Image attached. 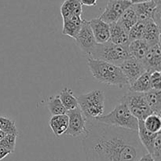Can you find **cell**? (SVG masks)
<instances>
[{
  "mask_svg": "<svg viewBox=\"0 0 161 161\" xmlns=\"http://www.w3.org/2000/svg\"><path fill=\"white\" fill-rule=\"evenodd\" d=\"M86 128L82 142L86 161H137L147 153L138 130L87 119Z\"/></svg>",
  "mask_w": 161,
  "mask_h": 161,
  "instance_id": "obj_1",
  "label": "cell"
},
{
  "mask_svg": "<svg viewBox=\"0 0 161 161\" xmlns=\"http://www.w3.org/2000/svg\"><path fill=\"white\" fill-rule=\"evenodd\" d=\"M87 65L93 76L99 83L119 88L129 85L125 75L116 64L102 60L88 58Z\"/></svg>",
  "mask_w": 161,
  "mask_h": 161,
  "instance_id": "obj_2",
  "label": "cell"
},
{
  "mask_svg": "<svg viewBox=\"0 0 161 161\" xmlns=\"http://www.w3.org/2000/svg\"><path fill=\"white\" fill-rule=\"evenodd\" d=\"M96 120L107 125L138 130V119L130 113L127 103L123 98L109 113L103 114Z\"/></svg>",
  "mask_w": 161,
  "mask_h": 161,
  "instance_id": "obj_3",
  "label": "cell"
},
{
  "mask_svg": "<svg viewBox=\"0 0 161 161\" xmlns=\"http://www.w3.org/2000/svg\"><path fill=\"white\" fill-rule=\"evenodd\" d=\"M89 58L119 65L121 62L131 57L128 51V45H119L109 40L104 43H97Z\"/></svg>",
  "mask_w": 161,
  "mask_h": 161,
  "instance_id": "obj_4",
  "label": "cell"
},
{
  "mask_svg": "<svg viewBox=\"0 0 161 161\" xmlns=\"http://www.w3.org/2000/svg\"><path fill=\"white\" fill-rule=\"evenodd\" d=\"M105 94L100 90H94L77 97L79 108L87 119H96L104 114Z\"/></svg>",
  "mask_w": 161,
  "mask_h": 161,
  "instance_id": "obj_5",
  "label": "cell"
},
{
  "mask_svg": "<svg viewBox=\"0 0 161 161\" xmlns=\"http://www.w3.org/2000/svg\"><path fill=\"white\" fill-rule=\"evenodd\" d=\"M122 98L127 103L130 113L138 120H144L147 116L153 113L146 102L144 93L129 91Z\"/></svg>",
  "mask_w": 161,
  "mask_h": 161,
  "instance_id": "obj_6",
  "label": "cell"
},
{
  "mask_svg": "<svg viewBox=\"0 0 161 161\" xmlns=\"http://www.w3.org/2000/svg\"><path fill=\"white\" fill-rule=\"evenodd\" d=\"M69 117V125L64 135L65 136L76 137L85 136L87 131L86 128V118L81 112L80 108H75L66 112Z\"/></svg>",
  "mask_w": 161,
  "mask_h": 161,
  "instance_id": "obj_7",
  "label": "cell"
},
{
  "mask_svg": "<svg viewBox=\"0 0 161 161\" xmlns=\"http://www.w3.org/2000/svg\"><path fill=\"white\" fill-rule=\"evenodd\" d=\"M132 5L130 0H108L99 18L108 24L116 22L123 13Z\"/></svg>",
  "mask_w": 161,
  "mask_h": 161,
  "instance_id": "obj_8",
  "label": "cell"
},
{
  "mask_svg": "<svg viewBox=\"0 0 161 161\" xmlns=\"http://www.w3.org/2000/svg\"><path fill=\"white\" fill-rule=\"evenodd\" d=\"M75 39L76 40L80 50L86 53L88 57L90 56L97 43L90 26L89 21L86 20H83L81 28Z\"/></svg>",
  "mask_w": 161,
  "mask_h": 161,
  "instance_id": "obj_9",
  "label": "cell"
},
{
  "mask_svg": "<svg viewBox=\"0 0 161 161\" xmlns=\"http://www.w3.org/2000/svg\"><path fill=\"white\" fill-rule=\"evenodd\" d=\"M118 66L125 75L129 85L133 83L140 75H142L146 71L142 61H138L133 58L125 60Z\"/></svg>",
  "mask_w": 161,
  "mask_h": 161,
  "instance_id": "obj_10",
  "label": "cell"
},
{
  "mask_svg": "<svg viewBox=\"0 0 161 161\" xmlns=\"http://www.w3.org/2000/svg\"><path fill=\"white\" fill-rule=\"evenodd\" d=\"M146 71L153 72L160 71L161 69V51L160 43L151 45L145 56L144 59L142 61Z\"/></svg>",
  "mask_w": 161,
  "mask_h": 161,
  "instance_id": "obj_11",
  "label": "cell"
},
{
  "mask_svg": "<svg viewBox=\"0 0 161 161\" xmlns=\"http://www.w3.org/2000/svg\"><path fill=\"white\" fill-rule=\"evenodd\" d=\"M89 24L97 43H104L109 41V24L103 21L99 17L91 19Z\"/></svg>",
  "mask_w": 161,
  "mask_h": 161,
  "instance_id": "obj_12",
  "label": "cell"
},
{
  "mask_svg": "<svg viewBox=\"0 0 161 161\" xmlns=\"http://www.w3.org/2000/svg\"><path fill=\"white\" fill-rule=\"evenodd\" d=\"M83 20L81 16L79 15H70L63 18V28L61 33L64 36L75 39L81 28Z\"/></svg>",
  "mask_w": 161,
  "mask_h": 161,
  "instance_id": "obj_13",
  "label": "cell"
},
{
  "mask_svg": "<svg viewBox=\"0 0 161 161\" xmlns=\"http://www.w3.org/2000/svg\"><path fill=\"white\" fill-rule=\"evenodd\" d=\"M150 46L143 39L130 41L128 43L129 53L131 58L142 61L144 59Z\"/></svg>",
  "mask_w": 161,
  "mask_h": 161,
  "instance_id": "obj_14",
  "label": "cell"
},
{
  "mask_svg": "<svg viewBox=\"0 0 161 161\" xmlns=\"http://www.w3.org/2000/svg\"><path fill=\"white\" fill-rule=\"evenodd\" d=\"M160 133V132H159ZM159 133H153L149 131L145 127L144 122L143 120H138V138L140 140V142L142 143L144 148L146 149V152L148 153H150L152 151L154 141L157 138V135Z\"/></svg>",
  "mask_w": 161,
  "mask_h": 161,
  "instance_id": "obj_15",
  "label": "cell"
},
{
  "mask_svg": "<svg viewBox=\"0 0 161 161\" xmlns=\"http://www.w3.org/2000/svg\"><path fill=\"white\" fill-rule=\"evenodd\" d=\"M109 40L119 45H128V31H126L117 21L109 24Z\"/></svg>",
  "mask_w": 161,
  "mask_h": 161,
  "instance_id": "obj_16",
  "label": "cell"
},
{
  "mask_svg": "<svg viewBox=\"0 0 161 161\" xmlns=\"http://www.w3.org/2000/svg\"><path fill=\"white\" fill-rule=\"evenodd\" d=\"M160 26L155 23L153 20H147L144 28L142 39L146 40L149 45L160 43Z\"/></svg>",
  "mask_w": 161,
  "mask_h": 161,
  "instance_id": "obj_17",
  "label": "cell"
},
{
  "mask_svg": "<svg viewBox=\"0 0 161 161\" xmlns=\"http://www.w3.org/2000/svg\"><path fill=\"white\" fill-rule=\"evenodd\" d=\"M49 124L53 135L56 137H60L64 135L65 130H67L69 125V117L66 113L52 116L49 121Z\"/></svg>",
  "mask_w": 161,
  "mask_h": 161,
  "instance_id": "obj_18",
  "label": "cell"
},
{
  "mask_svg": "<svg viewBox=\"0 0 161 161\" xmlns=\"http://www.w3.org/2000/svg\"><path fill=\"white\" fill-rule=\"evenodd\" d=\"M83 8L80 0H64L61 6V14L62 18L70 15L81 16Z\"/></svg>",
  "mask_w": 161,
  "mask_h": 161,
  "instance_id": "obj_19",
  "label": "cell"
},
{
  "mask_svg": "<svg viewBox=\"0 0 161 161\" xmlns=\"http://www.w3.org/2000/svg\"><path fill=\"white\" fill-rule=\"evenodd\" d=\"M144 95L153 113L161 115V91L151 89L144 93Z\"/></svg>",
  "mask_w": 161,
  "mask_h": 161,
  "instance_id": "obj_20",
  "label": "cell"
},
{
  "mask_svg": "<svg viewBox=\"0 0 161 161\" xmlns=\"http://www.w3.org/2000/svg\"><path fill=\"white\" fill-rule=\"evenodd\" d=\"M150 72L146 71L142 75H140L133 83L130 85L129 91L134 92L146 93L151 90L150 86Z\"/></svg>",
  "mask_w": 161,
  "mask_h": 161,
  "instance_id": "obj_21",
  "label": "cell"
},
{
  "mask_svg": "<svg viewBox=\"0 0 161 161\" xmlns=\"http://www.w3.org/2000/svg\"><path fill=\"white\" fill-rule=\"evenodd\" d=\"M138 16H137L136 12L134 9V8L132 7V6H130V7L127 8L124 13H123L122 15L120 16V17L119 18V20H117L118 23L124 28L127 31H130V28H132L135 24H136V22L138 21Z\"/></svg>",
  "mask_w": 161,
  "mask_h": 161,
  "instance_id": "obj_22",
  "label": "cell"
},
{
  "mask_svg": "<svg viewBox=\"0 0 161 161\" xmlns=\"http://www.w3.org/2000/svg\"><path fill=\"white\" fill-rule=\"evenodd\" d=\"M58 96L61 103L67 111H70L79 107L77 97L74 96L73 91L70 88L64 87Z\"/></svg>",
  "mask_w": 161,
  "mask_h": 161,
  "instance_id": "obj_23",
  "label": "cell"
},
{
  "mask_svg": "<svg viewBox=\"0 0 161 161\" xmlns=\"http://www.w3.org/2000/svg\"><path fill=\"white\" fill-rule=\"evenodd\" d=\"M47 108H48L49 111L50 112L52 116L65 114L66 112H67V110L65 109L64 105L61 103L58 95L52 96L47 99Z\"/></svg>",
  "mask_w": 161,
  "mask_h": 161,
  "instance_id": "obj_24",
  "label": "cell"
},
{
  "mask_svg": "<svg viewBox=\"0 0 161 161\" xmlns=\"http://www.w3.org/2000/svg\"><path fill=\"white\" fill-rule=\"evenodd\" d=\"M144 126L148 130L153 133H159L161 130L160 115L152 113L143 120Z\"/></svg>",
  "mask_w": 161,
  "mask_h": 161,
  "instance_id": "obj_25",
  "label": "cell"
},
{
  "mask_svg": "<svg viewBox=\"0 0 161 161\" xmlns=\"http://www.w3.org/2000/svg\"><path fill=\"white\" fill-rule=\"evenodd\" d=\"M146 23V21H145V20H138L136 24H135L132 26V28H130L128 32L129 42L135 40V39H142Z\"/></svg>",
  "mask_w": 161,
  "mask_h": 161,
  "instance_id": "obj_26",
  "label": "cell"
},
{
  "mask_svg": "<svg viewBox=\"0 0 161 161\" xmlns=\"http://www.w3.org/2000/svg\"><path fill=\"white\" fill-rule=\"evenodd\" d=\"M1 130H3L6 135H18L15 123L6 117H3Z\"/></svg>",
  "mask_w": 161,
  "mask_h": 161,
  "instance_id": "obj_27",
  "label": "cell"
},
{
  "mask_svg": "<svg viewBox=\"0 0 161 161\" xmlns=\"http://www.w3.org/2000/svg\"><path fill=\"white\" fill-rule=\"evenodd\" d=\"M17 136L15 135H6L4 138L0 142V146L6 148V149L10 151V153L14 152L16 146V141H17Z\"/></svg>",
  "mask_w": 161,
  "mask_h": 161,
  "instance_id": "obj_28",
  "label": "cell"
},
{
  "mask_svg": "<svg viewBox=\"0 0 161 161\" xmlns=\"http://www.w3.org/2000/svg\"><path fill=\"white\" fill-rule=\"evenodd\" d=\"M149 154L156 161H161V132L157 135Z\"/></svg>",
  "mask_w": 161,
  "mask_h": 161,
  "instance_id": "obj_29",
  "label": "cell"
},
{
  "mask_svg": "<svg viewBox=\"0 0 161 161\" xmlns=\"http://www.w3.org/2000/svg\"><path fill=\"white\" fill-rule=\"evenodd\" d=\"M151 89L161 91V74L160 71H153L150 72Z\"/></svg>",
  "mask_w": 161,
  "mask_h": 161,
  "instance_id": "obj_30",
  "label": "cell"
},
{
  "mask_svg": "<svg viewBox=\"0 0 161 161\" xmlns=\"http://www.w3.org/2000/svg\"><path fill=\"white\" fill-rule=\"evenodd\" d=\"M10 151L6 149V148L3 147V146H0V160L4 159L5 157H7L9 154H10Z\"/></svg>",
  "mask_w": 161,
  "mask_h": 161,
  "instance_id": "obj_31",
  "label": "cell"
},
{
  "mask_svg": "<svg viewBox=\"0 0 161 161\" xmlns=\"http://www.w3.org/2000/svg\"><path fill=\"white\" fill-rule=\"evenodd\" d=\"M82 5L86 6H95L97 4V0H80Z\"/></svg>",
  "mask_w": 161,
  "mask_h": 161,
  "instance_id": "obj_32",
  "label": "cell"
},
{
  "mask_svg": "<svg viewBox=\"0 0 161 161\" xmlns=\"http://www.w3.org/2000/svg\"><path fill=\"white\" fill-rule=\"evenodd\" d=\"M137 161H156V160L153 158L152 156H151L150 154L146 153V154H144L142 157H140V158Z\"/></svg>",
  "mask_w": 161,
  "mask_h": 161,
  "instance_id": "obj_33",
  "label": "cell"
},
{
  "mask_svg": "<svg viewBox=\"0 0 161 161\" xmlns=\"http://www.w3.org/2000/svg\"><path fill=\"white\" fill-rule=\"evenodd\" d=\"M132 4H137V3H146V2L151 1V0H130Z\"/></svg>",
  "mask_w": 161,
  "mask_h": 161,
  "instance_id": "obj_34",
  "label": "cell"
},
{
  "mask_svg": "<svg viewBox=\"0 0 161 161\" xmlns=\"http://www.w3.org/2000/svg\"><path fill=\"white\" fill-rule=\"evenodd\" d=\"M5 135H6V134H5L4 132L3 131V130H0V142H1L2 140H3V138H4Z\"/></svg>",
  "mask_w": 161,
  "mask_h": 161,
  "instance_id": "obj_35",
  "label": "cell"
},
{
  "mask_svg": "<svg viewBox=\"0 0 161 161\" xmlns=\"http://www.w3.org/2000/svg\"><path fill=\"white\" fill-rule=\"evenodd\" d=\"M2 120H3V116H0V130H1L2 127Z\"/></svg>",
  "mask_w": 161,
  "mask_h": 161,
  "instance_id": "obj_36",
  "label": "cell"
}]
</instances>
